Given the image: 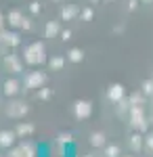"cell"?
<instances>
[{"instance_id": "ffe728a7", "label": "cell", "mask_w": 153, "mask_h": 157, "mask_svg": "<svg viewBox=\"0 0 153 157\" xmlns=\"http://www.w3.org/2000/svg\"><path fill=\"white\" fill-rule=\"evenodd\" d=\"M130 103L132 105H143V94H132L130 97Z\"/></svg>"}, {"instance_id": "9a60e30c", "label": "cell", "mask_w": 153, "mask_h": 157, "mask_svg": "<svg viewBox=\"0 0 153 157\" xmlns=\"http://www.w3.org/2000/svg\"><path fill=\"white\" fill-rule=\"evenodd\" d=\"M57 32H59V25L55 23V21H53V23H48V25H46V36H55Z\"/></svg>"}, {"instance_id": "5bb4252c", "label": "cell", "mask_w": 153, "mask_h": 157, "mask_svg": "<svg viewBox=\"0 0 153 157\" xmlns=\"http://www.w3.org/2000/svg\"><path fill=\"white\" fill-rule=\"evenodd\" d=\"M4 90H6V94H15V92L19 90V84H17L15 80H9V82H6V88H4Z\"/></svg>"}, {"instance_id": "d6986e66", "label": "cell", "mask_w": 153, "mask_h": 157, "mask_svg": "<svg viewBox=\"0 0 153 157\" xmlns=\"http://www.w3.org/2000/svg\"><path fill=\"white\" fill-rule=\"evenodd\" d=\"M76 13H78V11H76V6H67V9H63V13H61V15H63L65 19H71Z\"/></svg>"}, {"instance_id": "6da1fadb", "label": "cell", "mask_w": 153, "mask_h": 157, "mask_svg": "<svg viewBox=\"0 0 153 157\" xmlns=\"http://www.w3.org/2000/svg\"><path fill=\"white\" fill-rule=\"evenodd\" d=\"M130 115H132V126H136L139 130H147V121H145V113H143L141 105H132L130 107Z\"/></svg>"}, {"instance_id": "4fadbf2b", "label": "cell", "mask_w": 153, "mask_h": 157, "mask_svg": "<svg viewBox=\"0 0 153 157\" xmlns=\"http://www.w3.org/2000/svg\"><path fill=\"white\" fill-rule=\"evenodd\" d=\"M2 40H4L6 44H11V46H15V44H19V38L15 36V34H2Z\"/></svg>"}, {"instance_id": "cb8c5ba5", "label": "cell", "mask_w": 153, "mask_h": 157, "mask_svg": "<svg viewBox=\"0 0 153 157\" xmlns=\"http://www.w3.org/2000/svg\"><path fill=\"white\" fill-rule=\"evenodd\" d=\"M145 145L149 147V149H153V134H149V136L145 138Z\"/></svg>"}, {"instance_id": "ac0fdd59", "label": "cell", "mask_w": 153, "mask_h": 157, "mask_svg": "<svg viewBox=\"0 0 153 157\" xmlns=\"http://www.w3.org/2000/svg\"><path fill=\"white\" fill-rule=\"evenodd\" d=\"M105 155L107 157H118L120 155V149L116 145H111V147H107V151H105Z\"/></svg>"}, {"instance_id": "1f68e13d", "label": "cell", "mask_w": 153, "mask_h": 157, "mask_svg": "<svg viewBox=\"0 0 153 157\" xmlns=\"http://www.w3.org/2000/svg\"><path fill=\"white\" fill-rule=\"evenodd\" d=\"M151 121H153V120H151Z\"/></svg>"}, {"instance_id": "7a4b0ae2", "label": "cell", "mask_w": 153, "mask_h": 157, "mask_svg": "<svg viewBox=\"0 0 153 157\" xmlns=\"http://www.w3.org/2000/svg\"><path fill=\"white\" fill-rule=\"evenodd\" d=\"M25 61L27 63H40V61H44V46L38 42L34 46H29V48L25 50Z\"/></svg>"}, {"instance_id": "7c38bea8", "label": "cell", "mask_w": 153, "mask_h": 157, "mask_svg": "<svg viewBox=\"0 0 153 157\" xmlns=\"http://www.w3.org/2000/svg\"><path fill=\"white\" fill-rule=\"evenodd\" d=\"M9 23H11V25H21V23H23V17H21L19 13L13 11L11 15H9Z\"/></svg>"}, {"instance_id": "9c48e42d", "label": "cell", "mask_w": 153, "mask_h": 157, "mask_svg": "<svg viewBox=\"0 0 153 157\" xmlns=\"http://www.w3.org/2000/svg\"><path fill=\"white\" fill-rule=\"evenodd\" d=\"M130 147H132L134 151H139L143 147V136L141 134H132V136H130Z\"/></svg>"}, {"instance_id": "f1b7e54d", "label": "cell", "mask_w": 153, "mask_h": 157, "mask_svg": "<svg viewBox=\"0 0 153 157\" xmlns=\"http://www.w3.org/2000/svg\"><path fill=\"white\" fill-rule=\"evenodd\" d=\"M0 25H2V15H0Z\"/></svg>"}, {"instance_id": "484cf974", "label": "cell", "mask_w": 153, "mask_h": 157, "mask_svg": "<svg viewBox=\"0 0 153 157\" xmlns=\"http://www.w3.org/2000/svg\"><path fill=\"white\" fill-rule=\"evenodd\" d=\"M29 11H32V13H38V11H40V6H38V2H32V4H29Z\"/></svg>"}, {"instance_id": "8992f818", "label": "cell", "mask_w": 153, "mask_h": 157, "mask_svg": "<svg viewBox=\"0 0 153 157\" xmlns=\"http://www.w3.org/2000/svg\"><path fill=\"white\" fill-rule=\"evenodd\" d=\"M34 155V147L32 145H21L19 149L11 151V157H32Z\"/></svg>"}, {"instance_id": "2e32d148", "label": "cell", "mask_w": 153, "mask_h": 157, "mask_svg": "<svg viewBox=\"0 0 153 157\" xmlns=\"http://www.w3.org/2000/svg\"><path fill=\"white\" fill-rule=\"evenodd\" d=\"M143 94H153V82L151 80L143 82Z\"/></svg>"}, {"instance_id": "83f0119b", "label": "cell", "mask_w": 153, "mask_h": 157, "mask_svg": "<svg viewBox=\"0 0 153 157\" xmlns=\"http://www.w3.org/2000/svg\"><path fill=\"white\" fill-rule=\"evenodd\" d=\"M69 36H71L69 32H63V34H61V38H63V40H69Z\"/></svg>"}, {"instance_id": "52a82bcc", "label": "cell", "mask_w": 153, "mask_h": 157, "mask_svg": "<svg viewBox=\"0 0 153 157\" xmlns=\"http://www.w3.org/2000/svg\"><path fill=\"white\" fill-rule=\"evenodd\" d=\"M9 113H11L13 117H15V115L19 117V115H25V113H27V107H25V105H21V103H15V105H11Z\"/></svg>"}, {"instance_id": "4316f807", "label": "cell", "mask_w": 153, "mask_h": 157, "mask_svg": "<svg viewBox=\"0 0 153 157\" xmlns=\"http://www.w3.org/2000/svg\"><path fill=\"white\" fill-rule=\"evenodd\" d=\"M40 97H42V98H48V97H50V90H42V92H40Z\"/></svg>"}, {"instance_id": "8fae6325", "label": "cell", "mask_w": 153, "mask_h": 157, "mask_svg": "<svg viewBox=\"0 0 153 157\" xmlns=\"http://www.w3.org/2000/svg\"><path fill=\"white\" fill-rule=\"evenodd\" d=\"M6 65L11 67L13 71H21V63L15 59V57H6Z\"/></svg>"}, {"instance_id": "5b68a950", "label": "cell", "mask_w": 153, "mask_h": 157, "mask_svg": "<svg viewBox=\"0 0 153 157\" xmlns=\"http://www.w3.org/2000/svg\"><path fill=\"white\" fill-rule=\"evenodd\" d=\"M44 80H46V75L44 73H29L27 75V80H25V84H27V88H38L40 84H44Z\"/></svg>"}, {"instance_id": "44dd1931", "label": "cell", "mask_w": 153, "mask_h": 157, "mask_svg": "<svg viewBox=\"0 0 153 157\" xmlns=\"http://www.w3.org/2000/svg\"><path fill=\"white\" fill-rule=\"evenodd\" d=\"M50 67H53V69H59V67H63V59H50Z\"/></svg>"}, {"instance_id": "4dcf8cb0", "label": "cell", "mask_w": 153, "mask_h": 157, "mask_svg": "<svg viewBox=\"0 0 153 157\" xmlns=\"http://www.w3.org/2000/svg\"><path fill=\"white\" fill-rule=\"evenodd\" d=\"M92 2H96V0H92Z\"/></svg>"}, {"instance_id": "30bf717a", "label": "cell", "mask_w": 153, "mask_h": 157, "mask_svg": "<svg viewBox=\"0 0 153 157\" xmlns=\"http://www.w3.org/2000/svg\"><path fill=\"white\" fill-rule=\"evenodd\" d=\"M90 143H92L94 147H101L103 143H105V134L103 132H94L92 136H90Z\"/></svg>"}, {"instance_id": "d4e9b609", "label": "cell", "mask_w": 153, "mask_h": 157, "mask_svg": "<svg viewBox=\"0 0 153 157\" xmlns=\"http://www.w3.org/2000/svg\"><path fill=\"white\" fill-rule=\"evenodd\" d=\"M136 6H139V0H130V2H128V9H130V11H134Z\"/></svg>"}, {"instance_id": "277c9868", "label": "cell", "mask_w": 153, "mask_h": 157, "mask_svg": "<svg viewBox=\"0 0 153 157\" xmlns=\"http://www.w3.org/2000/svg\"><path fill=\"white\" fill-rule=\"evenodd\" d=\"M107 97H109V101H113V103H120V101L124 98V86L122 84H113L111 88H109Z\"/></svg>"}, {"instance_id": "7402d4cb", "label": "cell", "mask_w": 153, "mask_h": 157, "mask_svg": "<svg viewBox=\"0 0 153 157\" xmlns=\"http://www.w3.org/2000/svg\"><path fill=\"white\" fill-rule=\"evenodd\" d=\"M32 130H34V126H19V128H17L19 134H27V132H32Z\"/></svg>"}, {"instance_id": "f546056e", "label": "cell", "mask_w": 153, "mask_h": 157, "mask_svg": "<svg viewBox=\"0 0 153 157\" xmlns=\"http://www.w3.org/2000/svg\"><path fill=\"white\" fill-rule=\"evenodd\" d=\"M143 2H153V0H143Z\"/></svg>"}, {"instance_id": "e0dca14e", "label": "cell", "mask_w": 153, "mask_h": 157, "mask_svg": "<svg viewBox=\"0 0 153 157\" xmlns=\"http://www.w3.org/2000/svg\"><path fill=\"white\" fill-rule=\"evenodd\" d=\"M82 57H84L82 50H78V48H73V50L69 52V59H71V61H76V63H78V61H82Z\"/></svg>"}, {"instance_id": "603a6c76", "label": "cell", "mask_w": 153, "mask_h": 157, "mask_svg": "<svg viewBox=\"0 0 153 157\" xmlns=\"http://www.w3.org/2000/svg\"><path fill=\"white\" fill-rule=\"evenodd\" d=\"M82 19H92V11H90V9L82 11Z\"/></svg>"}, {"instance_id": "3957f363", "label": "cell", "mask_w": 153, "mask_h": 157, "mask_svg": "<svg viewBox=\"0 0 153 157\" xmlns=\"http://www.w3.org/2000/svg\"><path fill=\"white\" fill-rule=\"evenodd\" d=\"M73 111H76V115L82 120V117H88V115H90L92 107H90V103H88V101H78V103H76V107H73Z\"/></svg>"}, {"instance_id": "ba28073f", "label": "cell", "mask_w": 153, "mask_h": 157, "mask_svg": "<svg viewBox=\"0 0 153 157\" xmlns=\"http://www.w3.org/2000/svg\"><path fill=\"white\" fill-rule=\"evenodd\" d=\"M13 140H15L13 132H0V147H11Z\"/></svg>"}]
</instances>
